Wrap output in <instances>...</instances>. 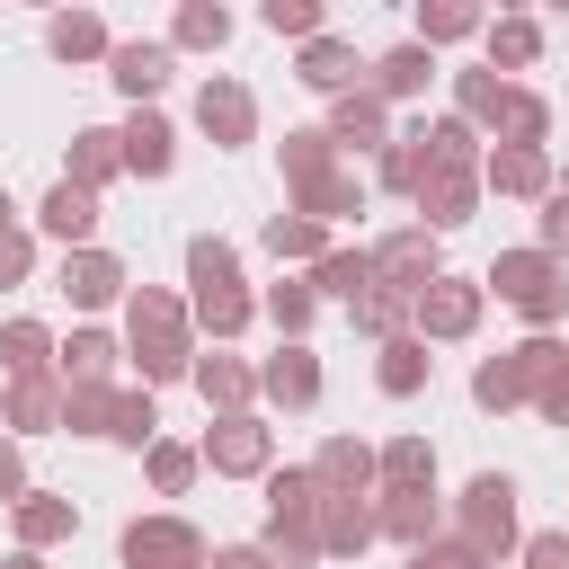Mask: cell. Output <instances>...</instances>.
I'll list each match as a JSON object with an SVG mask.
<instances>
[{
    "label": "cell",
    "instance_id": "1",
    "mask_svg": "<svg viewBox=\"0 0 569 569\" xmlns=\"http://www.w3.org/2000/svg\"><path fill=\"white\" fill-rule=\"evenodd\" d=\"M284 187H293V213H311V222L365 213V178L338 169V142H329L320 124H293V133H284Z\"/></svg>",
    "mask_w": 569,
    "mask_h": 569
},
{
    "label": "cell",
    "instance_id": "2",
    "mask_svg": "<svg viewBox=\"0 0 569 569\" xmlns=\"http://www.w3.org/2000/svg\"><path fill=\"white\" fill-rule=\"evenodd\" d=\"M124 347L142 356V382H178V373L196 365V338H187V302H178V293H160V284L124 293Z\"/></svg>",
    "mask_w": 569,
    "mask_h": 569
},
{
    "label": "cell",
    "instance_id": "3",
    "mask_svg": "<svg viewBox=\"0 0 569 569\" xmlns=\"http://www.w3.org/2000/svg\"><path fill=\"white\" fill-rule=\"evenodd\" d=\"M187 284H196V302H187V311H196L213 338H240V329H249V311H258V302L240 293V258H231V240H213V231H204V240H187Z\"/></svg>",
    "mask_w": 569,
    "mask_h": 569
},
{
    "label": "cell",
    "instance_id": "4",
    "mask_svg": "<svg viewBox=\"0 0 569 569\" xmlns=\"http://www.w3.org/2000/svg\"><path fill=\"white\" fill-rule=\"evenodd\" d=\"M276 569H311L320 560V489L311 471H276L267 480V542H258Z\"/></svg>",
    "mask_w": 569,
    "mask_h": 569
},
{
    "label": "cell",
    "instance_id": "5",
    "mask_svg": "<svg viewBox=\"0 0 569 569\" xmlns=\"http://www.w3.org/2000/svg\"><path fill=\"white\" fill-rule=\"evenodd\" d=\"M480 293H498V302H516L533 329H551L560 311H569V267L560 258H542V249H507L498 267H489V284Z\"/></svg>",
    "mask_w": 569,
    "mask_h": 569
},
{
    "label": "cell",
    "instance_id": "6",
    "mask_svg": "<svg viewBox=\"0 0 569 569\" xmlns=\"http://www.w3.org/2000/svg\"><path fill=\"white\" fill-rule=\"evenodd\" d=\"M560 365H569V347H560L551 329H533L525 347H507V356H489V365L471 373V400H480V409H516V400H533Z\"/></svg>",
    "mask_w": 569,
    "mask_h": 569
},
{
    "label": "cell",
    "instance_id": "7",
    "mask_svg": "<svg viewBox=\"0 0 569 569\" xmlns=\"http://www.w3.org/2000/svg\"><path fill=\"white\" fill-rule=\"evenodd\" d=\"M453 542L480 551V560H507V551H516V480H507V471H480V480L462 489V507H453Z\"/></svg>",
    "mask_w": 569,
    "mask_h": 569
},
{
    "label": "cell",
    "instance_id": "8",
    "mask_svg": "<svg viewBox=\"0 0 569 569\" xmlns=\"http://www.w3.org/2000/svg\"><path fill=\"white\" fill-rule=\"evenodd\" d=\"M116 551H124V569H204V533L187 516H133Z\"/></svg>",
    "mask_w": 569,
    "mask_h": 569
},
{
    "label": "cell",
    "instance_id": "9",
    "mask_svg": "<svg viewBox=\"0 0 569 569\" xmlns=\"http://www.w3.org/2000/svg\"><path fill=\"white\" fill-rule=\"evenodd\" d=\"M480 302H489L480 284L436 276V284H418V293H409V329H418L427 347H436V338H471V329H480Z\"/></svg>",
    "mask_w": 569,
    "mask_h": 569
},
{
    "label": "cell",
    "instance_id": "10",
    "mask_svg": "<svg viewBox=\"0 0 569 569\" xmlns=\"http://www.w3.org/2000/svg\"><path fill=\"white\" fill-rule=\"evenodd\" d=\"M365 258H373V284H382V293H418V284H436V276H445V267H436V231H427V222H409V231L373 240Z\"/></svg>",
    "mask_w": 569,
    "mask_h": 569
},
{
    "label": "cell",
    "instance_id": "11",
    "mask_svg": "<svg viewBox=\"0 0 569 569\" xmlns=\"http://www.w3.org/2000/svg\"><path fill=\"white\" fill-rule=\"evenodd\" d=\"M213 471H231V480H249V471H267V453H276V436L249 418V409H222L213 427H204V445H196Z\"/></svg>",
    "mask_w": 569,
    "mask_h": 569
},
{
    "label": "cell",
    "instance_id": "12",
    "mask_svg": "<svg viewBox=\"0 0 569 569\" xmlns=\"http://www.w3.org/2000/svg\"><path fill=\"white\" fill-rule=\"evenodd\" d=\"M320 133H329L338 151H382V142H391V107H382L373 89H338V98H329V124H320Z\"/></svg>",
    "mask_w": 569,
    "mask_h": 569
},
{
    "label": "cell",
    "instance_id": "13",
    "mask_svg": "<svg viewBox=\"0 0 569 569\" xmlns=\"http://www.w3.org/2000/svg\"><path fill=\"white\" fill-rule=\"evenodd\" d=\"M409 204H418L427 231H453V222H471V204H480V169H427V178L409 187Z\"/></svg>",
    "mask_w": 569,
    "mask_h": 569
},
{
    "label": "cell",
    "instance_id": "14",
    "mask_svg": "<svg viewBox=\"0 0 569 569\" xmlns=\"http://www.w3.org/2000/svg\"><path fill=\"white\" fill-rule=\"evenodd\" d=\"M196 124L231 151V142H249V133H258V98H249L240 80H222V71H213V80L196 89Z\"/></svg>",
    "mask_w": 569,
    "mask_h": 569
},
{
    "label": "cell",
    "instance_id": "15",
    "mask_svg": "<svg viewBox=\"0 0 569 569\" xmlns=\"http://www.w3.org/2000/svg\"><path fill=\"white\" fill-rule=\"evenodd\" d=\"M480 187L489 196H551V151L542 142H498L480 160Z\"/></svg>",
    "mask_w": 569,
    "mask_h": 569
},
{
    "label": "cell",
    "instance_id": "16",
    "mask_svg": "<svg viewBox=\"0 0 569 569\" xmlns=\"http://www.w3.org/2000/svg\"><path fill=\"white\" fill-rule=\"evenodd\" d=\"M62 293H71L80 311H107V302L124 293V258L98 249V240H89V249H62Z\"/></svg>",
    "mask_w": 569,
    "mask_h": 569
},
{
    "label": "cell",
    "instance_id": "17",
    "mask_svg": "<svg viewBox=\"0 0 569 569\" xmlns=\"http://www.w3.org/2000/svg\"><path fill=\"white\" fill-rule=\"evenodd\" d=\"M258 391H267L276 409H311V400H320V365H311V347H302V338H284V347L258 365Z\"/></svg>",
    "mask_w": 569,
    "mask_h": 569
},
{
    "label": "cell",
    "instance_id": "18",
    "mask_svg": "<svg viewBox=\"0 0 569 569\" xmlns=\"http://www.w3.org/2000/svg\"><path fill=\"white\" fill-rule=\"evenodd\" d=\"M311 489H320V498H365V489H373V445L329 436V445L311 453Z\"/></svg>",
    "mask_w": 569,
    "mask_h": 569
},
{
    "label": "cell",
    "instance_id": "19",
    "mask_svg": "<svg viewBox=\"0 0 569 569\" xmlns=\"http://www.w3.org/2000/svg\"><path fill=\"white\" fill-rule=\"evenodd\" d=\"M0 427H18V436L62 427V373H18V382H9V400H0Z\"/></svg>",
    "mask_w": 569,
    "mask_h": 569
},
{
    "label": "cell",
    "instance_id": "20",
    "mask_svg": "<svg viewBox=\"0 0 569 569\" xmlns=\"http://www.w3.org/2000/svg\"><path fill=\"white\" fill-rule=\"evenodd\" d=\"M116 142H124V169H133V178H169V169H178V133H169V116H151V107H133V124H124Z\"/></svg>",
    "mask_w": 569,
    "mask_h": 569
},
{
    "label": "cell",
    "instance_id": "21",
    "mask_svg": "<svg viewBox=\"0 0 569 569\" xmlns=\"http://www.w3.org/2000/svg\"><path fill=\"white\" fill-rule=\"evenodd\" d=\"M373 516H382V533H391V542H409V551L445 533V507H436V489H382V507H373Z\"/></svg>",
    "mask_w": 569,
    "mask_h": 569
},
{
    "label": "cell",
    "instance_id": "22",
    "mask_svg": "<svg viewBox=\"0 0 569 569\" xmlns=\"http://www.w3.org/2000/svg\"><path fill=\"white\" fill-rule=\"evenodd\" d=\"M293 80H302V89H320V98L356 89V44H338V36H302V53H293Z\"/></svg>",
    "mask_w": 569,
    "mask_h": 569
},
{
    "label": "cell",
    "instance_id": "23",
    "mask_svg": "<svg viewBox=\"0 0 569 569\" xmlns=\"http://www.w3.org/2000/svg\"><path fill=\"white\" fill-rule=\"evenodd\" d=\"M107 80L142 107V98H160L169 89V44H107Z\"/></svg>",
    "mask_w": 569,
    "mask_h": 569
},
{
    "label": "cell",
    "instance_id": "24",
    "mask_svg": "<svg viewBox=\"0 0 569 569\" xmlns=\"http://www.w3.org/2000/svg\"><path fill=\"white\" fill-rule=\"evenodd\" d=\"M36 222H44L62 249H89V240H98V196H89V187H71V178H53V196H44V213H36Z\"/></svg>",
    "mask_w": 569,
    "mask_h": 569
},
{
    "label": "cell",
    "instance_id": "25",
    "mask_svg": "<svg viewBox=\"0 0 569 569\" xmlns=\"http://www.w3.org/2000/svg\"><path fill=\"white\" fill-rule=\"evenodd\" d=\"M382 533V516L365 507V498H320V560H347V551H365Z\"/></svg>",
    "mask_w": 569,
    "mask_h": 569
},
{
    "label": "cell",
    "instance_id": "26",
    "mask_svg": "<svg viewBox=\"0 0 569 569\" xmlns=\"http://www.w3.org/2000/svg\"><path fill=\"white\" fill-rule=\"evenodd\" d=\"M427 365H436V356H427V338H418V329H400V338H382L373 382H382L391 400H409V391H427Z\"/></svg>",
    "mask_w": 569,
    "mask_h": 569
},
{
    "label": "cell",
    "instance_id": "27",
    "mask_svg": "<svg viewBox=\"0 0 569 569\" xmlns=\"http://www.w3.org/2000/svg\"><path fill=\"white\" fill-rule=\"evenodd\" d=\"M71 533H80V507H71V498H53V489H27V498H18V542H27V551L71 542Z\"/></svg>",
    "mask_w": 569,
    "mask_h": 569
},
{
    "label": "cell",
    "instance_id": "28",
    "mask_svg": "<svg viewBox=\"0 0 569 569\" xmlns=\"http://www.w3.org/2000/svg\"><path fill=\"white\" fill-rule=\"evenodd\" d=\"M44 53H53V62H98V53H107L98 9H53V18H44Z\"/></svg>",
    "mask_w": 569,
    "mask_h": 569
},
{
    "label": "cell",
    "instance_id": "29",
    "mask_svg": "<svg viewBox=\"0 0 569 569\" xmlns=\"http://www.w3.org/2000/svg\"><path fill=\"white\" fill-rule=\"evenodd\" d=\"M436 80V44H391L382 62H373V98L391 107V98H418Z\"/></svg>",
    "mask_w": 569,
    "mask_h": 569
},
{
    "label": "cell",
    "instance_id": "30",
    "mask_svg": "<svg viewBox=\"0 0 569 569\" xmlns=\"http://www.w3.org/2000/svg\"><path fill=\"white\" fill-rule=\"evenodd\" d=\"M116 169H124V142H116V133H107V124H80V133H71V169H62V178H71V187H89V196H98V187H107V178H116Z\"/></svg>",
    "mask_w": 569,
    "mask_h": 569
},
{
    "label": "cell",
    "instance_id": "31",
    "mask_svg": "<svg viewBox=\"0 0 569 569\" xmlns=\"http://www.w3.org/2000/svg\"><path fill=\"white\" fill-rule=\"evenodd\" d=\"M187 373H196V391H204L213 418H222V409H249V391H258V373H249L240 356H196Z\"/></svg>",
    "mask_w": 569,
    "mask_h": 569
},
{
    "label": "cell",
    "instance_id": "32",
    "mask_svg": "<svg viewBox=\"0 0 569 569\" xmlns=\"http://www.w3.org/2000/svg\"><path fill=\"white\" fill-rule=\"evenodd\" d=\"M373 480H382V489H436V445H427V436H391V445L373 453Z\"/></svg>",
    "mask_w": 569,
    "mask_h": 569
},
{
    "label": "cell",
    "instance_id": "33",
    "mask_svg": "<svg viewBox=\"0 0 569 569\" xmlns=\"http://www.w3.org/2000/svg\"><path fill=\"white\" fill-rule=\"evenodd\" d=\"M169 44H187V53H222V44H231V9H222V0H178Z\"/></svg>",
    "mask_w": 569,
    "mask_h": 569
},
{
    "label": "cell",
    "instance_id": "34",
    "mask_svg": "<svg viewBox=\"0 0 569 569\" xmlns=\"http://www.w3.org/2000/svg\"><path fill=\"white\" fill-rule=\"evenodd\" d=\"M489 133H498V142H542V133H551V107H542L533 89H516V80H507V89H498V107H489Z\"/></svg>",
    "mask_w": 569,
    "mask_h": 569
},
{
    "label": "cell",
    "instance_id": "35",
    "mask_svg": "<svg viewBox=\"0 0 569 569\" xmlns=\"http://www.w3.org/2000/svg\"><path fill=\"white\" fill-rule=\"evenodd\" d=\"M53 373H62V382H107V373H116V338H107V329H71V338L53 347Z\"/></svg>",
    "mask_w": 569,
    "mask_h": 569
},
{
    "label": "cell",
    "instance_id": "36",
    "mask_svg": "<svg viewBox=\"0 0 569 569\" xmlns=\"http://www.w3.org/2000/svg\"><path fill=\"white\" fill-rule=\"evenodd\" d=\"M365 284H373V258H365V249H320V258H311V293L356 302Z\"/></svg>",
    "mask_w": 569,
    "mask_h": 569
},
{
    "label": "cell",
    "instance_id": "37",
    "mask_svg": "<svg viewBox=\"0 0 569 569\" xmlns=\"http://www.w3.org/2000/svg\"><path fill=\"white\" fill-rule=\"evenodd\" d=\"M418 142H427V169H480V133H471L462 116H436V124H418Z\"/></svg>",
    "mask_w": 569,
    "mask_h": 569
},
{
    "label": "cell",
    "instance_id": "38",
    "mask_svg": "<svg viewBox=\"0 0 569 569\" xmlns=\"http://www.w3.org/2000/svg\"><path fill=\"white\" fill-rule=\"evenodd\" d=\"M480 44H489V71H525L542 53V27L533 18H498V27H480Z\"/></svg>",
    "mask_w": 569,
    "mask_h": 569
},
{
    "label": "cell",
    "instance_id": "39",
    "mask_svg": "<svg viewBox=\"0 0 569 569\" xmlns=\"http://www.w3.org/2000/svg\"><path fill=\"white\" fill-rule=\"evenodd\" d=\"M480 36V0H418V44H462Z\"/></svg>",
    "mask_w": 569,
    "mask_h": 569
},
{
    "label": "cell",
    "instance_id": "40",
    "mask_svg": "<svg viewBox=\"0 0 569 569\" xmlns=\"http://www.w3.org/2000/svg\"><path fill=\"white\" fill-rule=\"evenodd\" d=\"M62 427L107 436V427H116V391H107V382H62Z\"/></svg>",
    "mask_w": 569,
    "mask_h": 569
},
{
    "label": "cell",
    "instance_id": "41",
    "mask_svg": "<svg viewBox=\"0 0 569 569\" xmlns=\"http://www.w3.org/2000/svg\"><path fill=\"white\" fill-rule=\"evenodd\" d=\"M0 365H9V382H18V373H44V365H53L44 320H9V329H0Z\"/></svg>",
    "mask_w": 569,
    "mask_h": 569
},
{
    "label": "cell",
    "instance_id": "42",
    "mask_svg": "<svg viewBox=\"0 0 569 569\" xmlns=\"http://www.w3.org/2000/svg\"><path fill=\"white\" fill-rule=\"evenodd\" d=\"M373 178H382L391 196H409V187L427 178V142H418V133H391V142H382V160H373Z\"/></svg>",
    "mask_w": 569,
    "mask_h": 569
},
{
    "label": "cell",
    "instance_id": "43",
    "mask_svg": "<svg viewBox=\"0 0 569 569\" xmlns=\"http://www.w3.org/2000/svg\"><path fill=\"white\" fill-rule=\"evenodd\" d=\"M267 249H276V258H302V267H311V258L329 249V222H311V213H276V222H267Z\"/></svg>",
    "mask_w": 569,
    "mask_h": 569
},
{
    "label": "cell",
    "instance_id": "44",
    "mask_svg": "<svg viewBox=\"0 0 569 569\" xmlns=\"http://www.w3.org/2000/svg\"><path fill=\"white\" fill-rule=\"evenodd\" d=\"M347 311H356V329H365V338H400V329H409V293H382V284H365Z\"/></svg>",
    "mask_w": 569,
    "mask_h": 569
},
{
    "label": "cell",
    "instance_id": "45",
    "mask_svg": "<svg viewBox=\"0 0 569 569\" xmlns=\"http://www.w3.org/2000/svg\"><path fill=\"white\" fill-rule=\"evenodd\" d=\"M142 462H151V489H160V498H178V489L196 480V462H204V453H196V445H169V436H151V445H142Z\"/></svg>",
    "mask_w": 569,
    "mask_h": 569
},
{
    "label": "cell",
    "instance_id": "46",
    "mask_svg": "<svg viewBox=\"0 0 569 569\" xmlns=\"http://www.w3.org/2000/svg\"><path fill=\"white\" fill-rule=\"evenodd\" d=\"M258 311H267L284 338H302V329H311V311H320V293H311V284H267V302H258Z\"/></svg>",
    "mask_w": 569,
    "mask_h": 569
},
{
    "label": "cell",
    "instance_id": "47",
    "mask_svg": "<svg viewBox=\"0 0 569 569\" xmlns=\"http://www.w3.org/2000/svg\"><path fill=\"white\" fill-rule=\"evenodd\" d=\"M116 445H151L160 436V409H151V391H116V427H107Z\"/></svg>",
    "mask_w": 569,
    "mask_h": 569
},
{
    "label": "cell",
    "instance_id": "48",
    "mask_svg": "<svg viewBox=\"0 0 569 569\" xmlns=\"http://www.w3.org/2000/svg\"><path fill=\"white\" fill-rule=\"evenodd\" d=\"M258 18L276 36H320V0H258Z\"/></svg>",
    "mask_w": 569,
    "mask_h": 569
},
{
    "label": "cell",
    "instance_id": "49",
    "mask_svg": "<svg viewBox=\"0 0 569 569\" xmlns=\"http://www.w3.org/2000/svg\"><path fill=\"white\" fill-rule=\"evenodd\" d=\"M27 267H36V240L9 222V231H0V293H9V284H27Z\"/></svg>",
    "mask_w": 569,
    "mask_h": 569
},
{
    "label": "cell",
    "instance_id": "50",
    "mask_svg": "<svg viewBox=\"0 0 569 569\" xmlns=\"http://www.w3.org/2000/svg\"><path fill=\"white\" fill-rule=\"evenodd\" d=\"M542 258H569V196H542Z\"/></svg>",
    "mask_w": 569,
    "mask_h": 569
},
{
    "label": "cell",
    "instance_id": "51",
    "mask_svg": "<svg viewBox=\"0 0 569 569\" xmlns=\"http://www.w3.org/2000/svg\"><path fill=\"white\" fill-rule=\"evenodd\" d=\"M409 569H489L480 551H462V542H418L409 551Z\"/></svg>",
    "mask_w": 569,
    "mask_h": 569
},
{
    "label": "cell",
    "instance_id": "52",
    "mask_svg": "<svg viewBox=\"0 0 569 569\" xmlns=\"http://www.w3.org/2000/svg\"><path fill=\"white\" fill-rule=\"evenodd\" d=\"M533 409H542V427H569V365H560V373L533 391Z\"/></svg>",
    "mask_w": 569,
    "mask_h": 569
},
{
    "label": "cell",
    "instance_id": "53",
    "mask_svg": "<svg viewBox=\"0 0 569 569\" xmlns=\"http://www.w3.org/2000/svg\"><path fill=\"white\" fill-rule=\"evenodd\" d=\"M525 569H569V533H533L525 542Z\"/></svg>",
    "mask_w": 569,
    "mask_h": 569
},
{
    "label": "cell",
    "instance_id": "54",
    "mask_svg": "<svg viewBox=\"0 0 569 569\" xmlns=\"http://www.w3.org/2000/svg\"><path fill=\"white\" fill-rule=\"evenodd\" d=\"M27 498V462H18V445L0 436V507H18Z\"/></svg>",
    "mask_w": 569,
    "mask_h": 569
},
{
    "label": "cell",
    "instance_id": "55",
    "mask_svg": "<svg viewBox=\"0 0 569 569\" xmlns=\"http://www.w3.org/2000/svg\"><path fill=\"white\" fill-rule=\"evenodd\" d=\"M204 569H276V560H267V551H258V542H231V551H213V560H204Z\"/></svg>",
    "mask_w": 569,
    "mask_h": 569
},
{
    "label": "cell",
    "instance_id": "56",
    "mask_svg": "<svg viewBox=\"0 0 569 569\" xmlns=\"http://www.w3.org/2000/svg\"><path fill=\"white\" fill-rule=\"evenodd\" d=\"M0 569H44V560H36V551H27V542H18V551H9V560H0Z\"/></svg>",
    "mask_w": 569,
    "mask_h": 569
},
{
    "label": "cell",
    "instance_id": "57",
    "mask_svg": "<svg viewBox=\"0 0 569 569\" xmlns=\"http://www.w3.org/2000/svg\"><path fill=\"white\" fill-rule=\"evenodd\" d=\"M9 222H18V204H9V187H0V231H9Z\"/></svg>",
    "mask_w": 569,
    "mask_h": 569
},
{
    "label": "cell",
    "instance_id": "58",
    "mask_svg": "<svg viewBox=\"0 0 569 569\" xmlns=\"http://www.w3.org/2000/svg\"><path fill=\"white\" fill-rule=\"evenodd\" d=\"M560 196H569V178H560Z\"/></svg>",
    "mask_w": 569,
    "mask_h": 569
},
{
    "label": "cell",
    "instance_id": "59",
    "mask_svg": "<svg viewBox=\"0 0 569 569\" xmlns=\"http://www.w3.org/2000/svg\"><path fill=\"white\" fill-rule=\"evenodd\" d=\"M507 18H516V0H507Z\"/></svg>",
    "mask_w": 569,
    "mask_h": 569
},
{
    "label": "cell",
    "instance_id": "60",
    "mask_svg": "<svg viewBox=\"0 0 569 569\" xmlns=\"http://www.w3.org/2000/svg\"><path fill=\"white\" fill-rule=\"evenodd\" d=\"M551 9H569V0H551Z\"/></svg>",
    "mask_w": 569,
    "mask_h": 569
}]
</instances>
